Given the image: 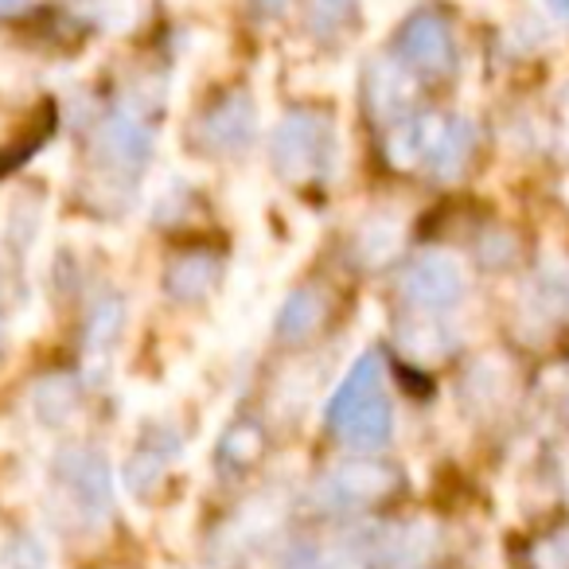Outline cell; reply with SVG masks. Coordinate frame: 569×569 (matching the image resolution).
I'll return each mask as SVG.
<instances>
[{
	"label": "cell",
	"mask_w": 569,
	"mask_h": 569,
	"mask_svg": "<svg viewBox=\"0 0 569 569\" xmlns=\"http://www.w3.org/2000/svg\"><path fill=\"white\" fill-rule=\"evenodd\" d=\"M437 553V527L433 522H402L398 530L382 535V558L395 569H421Z\"/></svg>",
	"instance_id": "obj_19"
},
{
	"label": "cell",
	"mask_w": 569,
	"mask_h": 569,
	"mask_svg": "<svg viewBox=\"0 0 569 569\" xmlns=\"http://www.w3.org/2000/svg\"><path fill=\"white\" fill-rule=\"evenodd\" d=\"M281 569H363L356 553L340 550V546H320V542H297L293 550L281 558Z\"/></svg>",
	"instance_id": "obj_23"
},
{
	"label": "cell",
	"mask_w": 569,
	"mask_h": 569,
	"mask_svg": "<svg viewBox=\"0 0 569 569\" xmlns=\"http://www.w3.org/2000/svg\"><path fill=\"white\" fill-rule=\"evenodd\" d=\"M253 137H258V106L246 94L222 98V102L211 106V110L203 113V121H199V141H203V149L222 152V157L242 152Z\"/></svg>",
	"instance_id": "obj_9"
},
{
	"label": "cell",
	"mask_w": 569,
	"mask_h": 569,
	"mask_svg": "<svg viewBox=\"0 0 569 569\" xmlns=\"http://www.w3.org/2000/svg\"><path fill=\"white\" fill-rule=\"evenodd\" d=\"M258 452H261V433L253 426H246V421H238L227 437V460L230 465H250Z\"/></svg>",
	"instance_id": "obj_27"
},
{
	"label": "cell",
	"mask_w": 569,
	"mask_h": 569,
	"mask_svg": "<svg viewBox=\"0 0 569 569\" xmlns=\"http://www.w3.org/2000/svg\"><path fill=\"white\" fill-rule=\"evenodd\" d=\"M460 390H465L468 410L491 418V413L503 410L507 398L515 395V367L507 363L499 351H483V356L472 359V367L465 371V382H460Z\"/></svg>",
	"instance_id": "obj_10"
},
{
	"label": "cell",
	"mask_w": 569,
	"mask_h": 569,
	"mask_svg": "<svg viewBox=\"0 0 569 569\" xmlns=\"http://www.w3.org/2000/svg\"><path fill=\"white\" fill-rule=\"evenodd\" d=\"M395 491V472L387 465H340L317 483L320 511H356Z\"/></svg>",
	"instance_id": "obj_7"
},
{
	"label": "cell",
	"mask_w": 569,
	"mask_h": 569,
	"mask_svg": "<svg viewBox=\"0 0 569 569\" xmlns=\"http://www.w3.org/2000/svg\"><path fill=\"white\" fill-rule=\"evenodd\" d=\"M535 566L538 569H569V530H558L546 542L535 546Z\"/></svg>",
	"instance_id": "obj_28"
},
{
	"label": "cell",
	"mask_w": 569,
	"mask_h": 569,
	"mask_svg": "<svg viewBox=\"0 0 569 569\" xmlns=\"http://www.w3.org/2000/svg\"><path fill=\"white\" fill-rule=\"evenodd\" d=\"M328 426L348 449L375 452L395 441L398 410L387 395V375L375 351H359L328 398Z\"/></svg>",
	"instance_id": "obj_2"
},
{
	"label": "cell",
	"mask_w": 569,
	"mask_h": 569,
	"mask_svg": "<svg viewBox=\"0 0 569 569\" xmlns=\"http://www.w3.org/2000/svg\"><path fill=\"white\" fill-rule=\"evenodd\" d=\"M222 277V261L211 258L203 250H191V253H180L176 261H168L164 269V289L176 297V301H199L207 297L219 284Z\"/></svg>",
	"instance_id": "obj_15"
},
{
	"label": "cell",
	"mask_w": 569,
	"mask_h": 569,
	"mask_svg": "<svg viewBox=\"0 0 569 569\" xmlns=\"http://www.w3.org/2000/svg\"><path fill=\"white\" fill-rule=\"evenodd\" d=\"M406 301L418 312H452L468 297V269L457 253H421L402 277Z\"/></svg>",
	"instance_id": "obj_5"
},
{
	"label": "cell",
	"mask_w": 569,
	"mask_h": 569,
	"mask_svg": "<svg viewBox=\"0 0 569 569\" xmlns=\"http://www.w3.org/2000/svg\"><path fill=\"white\" fill-rule=\"evenodd\" d=\"M546 12H550L553 20H558L561 28H569V0H542Z\"/></svg>",
	"instance_id": "obj_30"
},
{
	"label": "cell",
	"mask_w": 569,
	"mask_h": 569,
	"mask_svg": "<svg viewBox=\"0 0 569 569\" xmlns=\"http://www.w3.org/2000/svg\"><path fill=\"white\" fill-rule=\"evenodd\" d=\"M406 242V214L395 207H379L356 227V253L363 266H387Z\"/></svg>",
	"instance_id": "obj_13"
},
{
	"label": "cell",
	"mask_w": 569,
	"mask_h": 569,
	"mask_svg": "<svg viewBox=\"0 0 569 569\" xmlns=\"http://www.w3.org/2000/svg\"><path fill=\"white\" fill-rule=\"evenodd\" d=\"M129 336V301L121 293H102L90 305L87 320V375L90 382H106L118 367L121 343Z\"/></svg>",
	"instance_id": "obj_6"
},
{
	"label": "cell",
	"mask_w": 569,
	"mask_h": 569,
	"mask_svg": "<svg viewBox=\"0 0 569 569\" xmlns=\"http://www.w3.org/2000/svg\"><path fill=\"white\" fill-rule=\"evenodd\" d=\"M188 199H191V180L180 164H168L152 176L149 191H144V207H149L152 219L160 222H176L183 211H188Z\"/></svg>",
	"instance_id": "obj_21"
},
{
	"label": "cell",
	"mask_w": 569,
	"mask_h": 569,
	"mask_svg": "<svg viewBox=\"0 0 569 569\" xmlns=\"http://www.w3.org/2000/svg\"><path fill=\"white\" fill-rule=\"evenodd\" d=\"M527 312L538 320H569V258H550L527 289Z\"/></svg>",
	"instance_id": "obj_16"
},
{
	"label": "cell",
	"mask_w": 569,
	"mask_h": 569,
	"mask_svg": "<svg viewBox=\"0 0 569 569\" xmlns=\"http://www.w3.org/2000/svg\"><path fill=\"white\" fill-rule=\"evenodd\" d=\"M28 410H32L36 426L48 429V433H67V429L79 426L82 418V395L74 387V379L67 375H48L32 387L28 395Z\"/></svg>",
	"instance_id": "obj_11"
},
{
	"label": "cell",
	"mask_w": 569,
	"mask_h": 569,
	"mask_svg": "<svg viewBox=\"0 0 569 569\" xmlns=\"http://www.w3.org/2000/svg\"><path fill=\"white\" fill-rule=\"evenodd\" d=\"M437 133H441V118H437V113H418V118L398 121L387 133V157L395 160L398 168L426 164Z\"/></svg>",
	"instance_id": "obj_17"
},
{
	"label": "cell",
	"mask_w": 569,
	"mask_h": 569,
	"mask_svg": "<svg viewBox=\"0 0 569 569\" xmlns=\"http://www.w3.org/2000/svg\"><path fill=\"white\" fill-rule=\"evenodd\" d=\"M284 4H289V0H258V9L269 12V17H273V12H281Z\"/></svg>",
	"instance_id": "obj_32"
},
{
	"label": "cell",
	"mask_w": 569,
	"mask_h": 569,
	"mask_svg": "<svg viewBox=\"0 0 569 569\" xmlns=\"http://www.w3.org/2000/svg\"><path fill=\"white\" fill-rule=\"evenodd\" d=\"M359 0H309V20L317 36H332L340 32L343 24L351 20Z\"/></svg>",
	"instance_id": "obj_26"
},
{
	"label": "cell",
	"mask_w": 569,
	"mask_h": 569,
	"mask_svg": "<svg viewBox=\"0 0 569 569\" xmlns=\"http://www.w3.org/2000/svg\"><path fill=\"white\" fill-rule=\"evenodd\" d=\"M367 98H371V110L379 118L395 121L418 98V79H413L410 67L395 63V59H375L371 71H367Z\"/></svg>",
	"instance_id": "obj_12"
},
{
	"label": "cell",
	"mask_w": 569,
	"mask_h": 569,
	"mask_svg": "<svg viewBox=\"0 0 569 569\" xmlns=\"http://www.w3.org/2000/svg\"><path fill=\"white\" fill-rule=\"evenodd\" d=\"M152 144H157V129H152L149 106L126 98L98 121L90 152L106 180H133L152 160Z\"/></svg>",
	"instance_id": "obj_4"
},
{
	"label": "cell",
	"mask_w": 569,
	"mask_h": 569,
	"mask_svg": "<svg viewBox=\"0 0 569 569\" xmlns=\"http://www.w3.org/2000/svg\"><path fill=\"white\" fill-rule=\"evenodd\" d=\"M561 472H566V491H569V449L561 452Z\"/></svg>",
	"instance_id": "obj_34"
},
{
	"label": "cell",
	"mask_w": 569,
	"mask_h": 569,
	"mask_svg": "<svg viewBox=\"0 0 569 569\" xmlns=\"http://www.w3.org/2000/svg\"><path fill=\"white\" fill-rule=\"evenodd\" d=\"M141 9L144 0H87L90 20L110 36H126L141 20Z\"/></svg>",
	"instance_id": "obj_24"
},
{
	"label": "cell",
	"mask_w": 569,
	"mask_h": 569,
	"mask_svg": "<svg viewBox=\"0 0 569 569\" xmlns=\"http://www.w3.org/2000/svg\"><path fill=\"white\" fill-rule=\"evenodd\" d=\"M281 527V503L269 496H258L234 515V522L227 527V542L234 550H253V546L269 542V535Z\"/></svg>",
	"instance_id": "obj_20"
},
{
	"label": "cell",
	"mask_w": 569,
	"mask_h": 569,
	"mask_svg": "<svg viewBox=\"0 0 569 569\" xmlns=\"http://www.w3.org/2000/svg\"><path fill=\"white\" fill-rule=\"evenodd\" d=\"M269 160L281 180H332L343 168V137L325 113L289 110L269 129Z\"/></svg>",
	"instance_id": "obj_3"
},
{
	"label": "cell",
	"mask_w": 569,
	"mask_h": 569,
	"mask_svg": "<svg viewBox=\"0 0 569 569\" xmlns=\"http://www.w3.org/2000/svg\"><path fill=\"white\" fill-rule=\"evenodd\" d=\"M28 9V0H0V17H17Z\"/></svg>",
	"instance_id": "obj_31"
},
{
	"label": "cell",
	"mask_w": 569,
	"mask_h": 569,
	"mask_svg": "<svg viewBox=\"0 0 569 569\" xmlns=\"http://www.w3.org/2000/svg\"><path fill=\"white\" fill-rule=\"evenodd\" d=\"M325 309H328L325 297H320L317 289H309V284H301V289H293V293L273 309L277 336L289 343L309 340V336L320 328V320H325Z\"/></svg>",
	"instance_id": "obj_18"
},
{
	"label": "cell",
	"mask_w": 569,
	"mask_h": 569,
	"mask_svg": "<svg viewBox=\"0 0 569 569\" xmlns=\"http://www.w3.org/2000/svg\"><path fill=\"white\" fill-rule=\"evenodd\" d=\"M0 569H4V542H0Z\"/></svg>",
	"instance_id": "obj_36"
},
{
	"label": "cell",
	"mask_w": 569,
	"mask_h": 569,
	"mask_svg": "<svg viewBox=\"0 0 569 569\" xmlns=\"http://www.w3.org/2000/svg\"><path fill=\"white\" fill-rule=\"evenodd\" d=\"M9 336H24V305L17 297V284L0 266V348L9 343Z\"/></svg>",
	"instance_id": "obj_25"
},
{
	"label": "cell",
	"mask_w": 569,
	"mask_h": 569,
	"mask_svg": "<svg viewBox=\"0 0 569 569\" xmlns=\"http://www.w3.org/2000/svg\"><path fill=\"white\" fill-rule=\"evenodd\" d=\"M367 4V17H371V24H390V20L402 12L406 0H363Z\"/></svg>",
	"instance_id": "obj_29"
},
{
	"label": "cell",
	"mask_w": 569,
	"mask_h": 569,
	"mask_svg": "<svg viewBox=\"0 0 569 569\" xmlns=\"http://www.w3.org/2000/svg\"><path fill=\"white\" fill-rule=\"evenodd\" d=\"M48 515L56 530L71 538H98L110 527L113 515V472L102 449L90 445H67L51 460L48 480Z\"/></svg>",
	"instance_id": "obj_1"
},
{
	"label": "cell",
	"mask_w": 569,
	"mask_h": 569,
	"mask_svg": "<svg viewBox=\"0 0 569 569\" xmlns=\"http://www.w3.org/2000/svg\"><path fill=\"white\" fill-rule=\"evenodd\" d=\"M172 4H180V9H191V4H211V0H172Z\"/></svg>",
	"instance_id": "obj_35"
},
{
	"label": "cell",
	"mask_w": 569,
	"mask_h": 569,
	"mask_svg": "<svg viewBox=\"0 0 569 569\" xmlns=\"http://www.w3.org/2000/svg\"><path fill=\"white\" fill-rule=\"evenodd\" d=\"M561 188H566V199H569V180H566V183H561Z\"/></svg>",
	"instance_id": "obj_37"
},
{
	"label": "cell",
	"mask_w": 569,
	"mask_h": 569,
	"mask_svg": "<svg viewBox=\"0 0 569 569\" xmlns=\"http://www.w3.org/2000/svg\"><path fill=\"white\" fill-rule=\"evenodd\" d=\"M472 149H476L472 118H441V133H437L433 149H429L426 168L437 180H457V176L465 172Z\"/></svg>",
	"instance_id": "obj_14"
},
{
	"label": "cell",
	"mask_w": 569,
	"mask_h": 569,
	"mask_svg": "<svg viewBox=\"0 0 569 569\" xmlns=\"http://www.w3.org/2000/svg\"><path fill=\"white\" fill-rule=\"evenodd\" d=\"M449 343H452L449 320L413 317L398 328V348H402L410 359H421V363H437V359L449 351Z\"/></svg>",
	"instance_id": "obj_22"
},
{
	"label": "cell",
	"mask_w": 569,
	"mask_h": 569,
	"mask_svg": "<svg viewBox=\"0 0 569 569\" xmlns=\"http://www.w3.org/2000/svg\"><path fill=\"white\" fill-rule=\"evenodd\" d=\"M561 137H566V149H569V98H566V110H561Z\"/></svg>",
	"instance_id": "obj_33"
},
{
	"label": "cell",
	"mask_w": 569,
	"mask_h": 569,
	"mask_svg": "<svg viewBox=\"0 0 569 569\" xmlns=\"http://www.w3.org/2000/svg\"><path fill=\"white\" fill-rule=\"evenodd\" d=\"M452 28L441 12L421 9L418 17L406 24L402 32V59L410 71H426V74H441L452 67Z\"/></svg>",
	"instance_id": "obj_8"
}]
</instances>
